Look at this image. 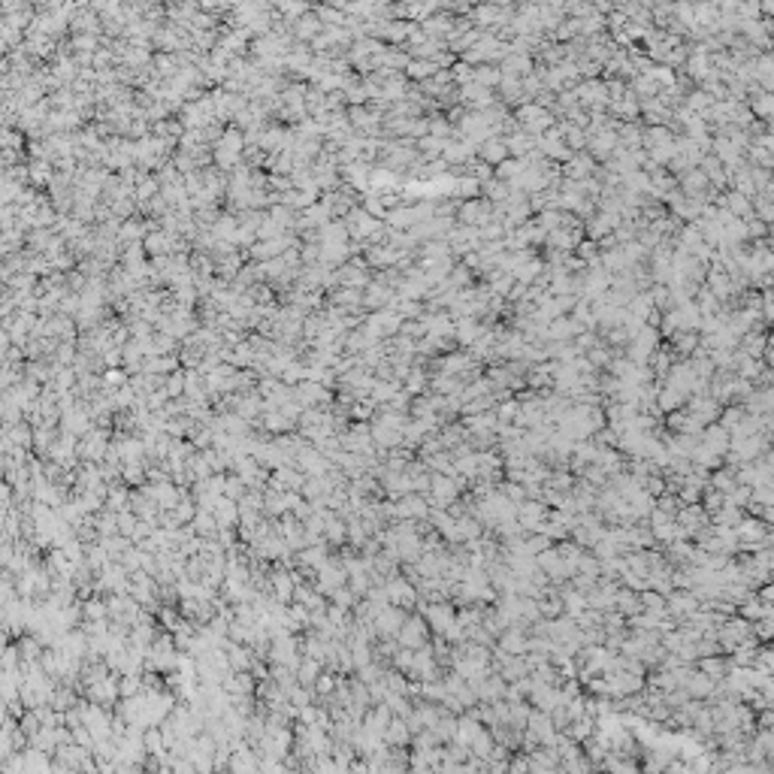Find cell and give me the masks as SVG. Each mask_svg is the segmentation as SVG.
<instances>
[{
    "label": "cell",
    "mask_w": 774,
    "mask_h": 774,
    "mask_svg": "<svg viewBox=\"0 0 774 774\" xmlns=\"http://www.w3.org/2000/svg\"><path fill=\"white\" fill-rule=\"evenodd\" d=\"M457 224L463 227H475V230H481L484 224L493 221V203H487L484 197H475V200H466L457 206Z\"/></svg>",
    "instance_id": "cell-1"
},
{
    "label": "cell",
    "mask_w": 774,
    "mask_h": 774,
    "mask_svg": "<svg viewBox=\"0 0 774 774\" xmlns=\"http://www.w3.org/2000/svg\"><path fill=\"white\" fill-rule=\"evenodd\" d=\"M508 157V148H505V140L502 136H490L478 146V161H484L487 166H499Z\"/></svg>",
    "instance_id": "cell-2"
},
{
    "label": "cell",
    "mask_w": 774,
    "mask_h": 774,
    "mask_svg": "<svg viewBox=\"0 0 774 774\" xmlns=\"http://www.w3.org/2000/svg\"><path fill=\"white\" fill-rule=\"evenodd\" d=\"M699 333L696 330H678V333H672L669 336V348H672V354L674 357H689V354L696 351V348H699Z\"/></svg>",
    "instance_id": "cell-3"
},
{
    "label": "cell",
    "mask_w": 774,
    "mask_h": 774,
    "mask_svg": "<svg viewBox=\"0 0 774 774\" xmlns=\"http://www.w3.org/2000/svg\"><path fill=\"white\" fill-rule=\"evenodd\" d=\"M423 639H427V632H423V620H421V617L402 620V626H399V641H402V648H421Z\"/></svg>",
    "instance_id": "cell-4"
},
{
    "label": "cell",
    "mask_w": 774,
    "mask_h": 774,
    "mask_svg": "<svg viewBox=\"0 0 774 774\" xmlns=\"http://www.w3.org/2000/svg\"><path fill=\"white\" fill-rule=\"evenodd\" d=\"M499 79H502V73H499L496 64H481V67H475V73H472V82H475V85L490 88V91H496Z\"/></svg>",
    "instance_id": "cell-5"
},
{
    "label": "cell",
    "mask_w": 774,
    "mask_h": 774,
    "mask_svg": "<svg viewBox=\"0 0 774 774\" xmlns=\"http://www.w3.org/2000/svg\"><path fill=\"white\" fill-rule=\"evenodd\" d=\"M402 620H406V617H402V614H399L397 608H387V611H382V614H378V626H382L387 635H393V632H397V629L402 626Z\"/></svg>",
    "instance_id": "cell-6"
},
{
    "label": "cell",
    "mask_w": 774,
    "mask_h": 774,
    "mask_svg": "<svg viewBox=\"0 0 774 774\" xmlns=\"http://www.w3.org/2000/svg\"><path fill=\"white\" fill-rule=\"evenodd\" d=\"M472 73H475V67H469L466 60H457V64L451 67V79L457 82L460 88H463V85H472Z\"/></svg>",
    "instance_id": "cell-7"
},
{
    "label": "cell",
    "mask_w": 774,
    "mask_h": 774,
    "mask_svg": "<svg viewBox=\"0 0 774 774\" xmlns=\"http://www.w3.org/2000/svg\"><path fill=\"white\" fill-rule=\"evenodd\" d=\"M747 239L756 242V239H769V224H762L760 218H747Z\"/></svg>",
    "instance_id": "cell-8"
},
{
    "label": "cell",
    "mask_w": 774,
    "mask_h": 774,
    "mask_svg": "<svg viewBox=\"0 0 774 774\" xmlns=\"http://www.w3.org/2000/svg\"><path fill=\"white\" fill-rule=\"evenodd\" d=\"M106 384H124V373H115V369H112V373L106 375Z\"/></svg>",
    "instance_id": "cell-9"
}]
</instances>
